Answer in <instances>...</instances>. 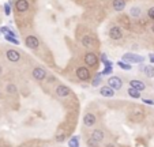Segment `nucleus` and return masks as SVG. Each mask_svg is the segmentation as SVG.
<instances>
[{"label":"nucleus","instance_id":"1","mask_svg":"<svg viewBox=\"0 0 154 147\" xmlns=\"http://www.w3.org/2000/svg\"><path fill=\"white\" fill-rule=\"evenodd\" d=\"M145 57L136 53H124L123 55V61L124 63H130V64H140L143 63Z\"/></svg>","mask_w":154,"mask_h":147},{"label":"nucleus","instance_id":"2","mask_svg":"<svg viewBox=\"0 0 154 147\" xmlns=\"http://www.w3.org/2000/svg\"><path fill=\"white\" fill-rule=\"evenodd\" d=\"M25 44H26V46L30 49H37L40 45V41L36 35H27L25 40Z\"/></svg>","mask_w":154,"mask_h":147},{"label":"nucleus","instance_id":"3","mask_svg":"<svg viewBox=\"0 0 154 147\" xmlns=\"http://www.w3.org/2000/svg\"><path fill=\"white\" fill-rule=\"evenodd\" d=\"M108 86H109V87H112L113 90H120V89H122V86H123V82H122V79H120V78L112 76V78H109V81H108Z\"/></svg>","mask_w":154,"mask_h":147},{"label":"nucleus","instance_id":"4","mask_svg":"<svg viewBox=\"0 0 154 147\" xmlns=\"http://www.w3.org/2000/svg\"><path fill=\"white\" fill-rule=\"evenodd\" d=\"M76 76H78L81 81H89L90 71L87 70L86 67H79L78 70H76Z\"/></svg>","mask_w":154,"mask_h":147},{"label":"nucleus","instance_id":"5","mask_svg":"<svg viewBox=\"0 0 154 147\" xmlns=\"http://www.w3.org/2000/svg\"><path fill=\"white\" fill-rule=\"evenodd\" d=\"M45 76H47V72H45V70L41 68V67H37V68L33 70V78H34L36 81H42V79H45Z\"/></svg>","mask_w":154,"mask_h":147},{"label":"nucleus","instance_id":"6","mask_svg":"<svg viewBox=\"0 0 154 147\" xmlns=\"http://www.w3.org/2000/svg\"><path fill=\"white\" fill-rule=\"evenodd\" d=\"M109 37H111L112 40H120L123 37L122 29L119 27V26H113V27H111V30H109Z\"/></svg>","mask_w":154,"mask_h":147},{"label":"nucleus","instance_id":"7","mask_svg":"<svg viewBox=\"0 0 154 147\" xmlns=\"http://www.w3.org/2000/svg\"><path fill=\"white\" fill-rule=\"evenodd\" d=\"M97 61H98V57L94 53H86L85 55V63L89 67H94L97 64Z\"/></svg>","mask_w":154,"mask_h":147},{"label":"nucleus","instance_id":"8","mask_svg":"<svg viewBox=\"0 0 154 147\" xmlns=\"http://www.w3.org/2000/svg\"><path fill=\"white\" fill-rule=\"evenodd\" d=\"M15 8H17V11H19V12H25V11H27V8H29V1H27V0H17Z\"/></svg>","mask_w":154,"mask_h":147},{"label":"nucleus","instance_id":"9","mask_svg":"<svg viewBox=\"0 0 154 147\" xmlns=\"http://www.w3.org/2000/svg\"><path fill=\"white\" fill-rule=\"evenodd\" d=\"M7 59L10 61H12V63H17L21 59V55H19V52L14 50V49H10V50H7Z\"/></svg>","mask_w":154,"mask_h":147},{"label":"nucleus","instance_id":"10","mask_svg":"<svg viewBox=\"0 0 154 147\" xmlns=\"http://www.w3.org/2000/svg\"><path fill=\"white\" fill-rule=\"evenodd\" d=\"M70 91L71 90H70L67 86H63V84L56 87V94H58L59 97H67V95H70Z\"/></svg>","mask_w":154,"mask_h":147},{"label":"nucleus","instance_id":"11","mask_svg":"<svg viewBox=\"0 0 154 147\" xmlns=\"http://www.w3.org/2000/svg\"><path fill=\"white\" fill-rule=\"evenodd\" d=\"M130 87H132V89H136L138 91H142L145 90V83L143 82H140V81H136V79H134V81H130Z\"/></svg>","mask_w":154,"mask_h":147},{"label":"nucleus","instance_id":"12","mask_svg":"<svg viewBox=\"0 0 154 147\" xmlns=\"http://www.w3.org/2000/svg\"><path fill=\"white\" fill-rule=\"evenodd\" d=\"M100 94L102 95V97H113V95H115V91H113L112 87H109V86H104V87H101Z\"/></svg>","mask_w":154,"mask_h":147},{"label":"nucleus","instance_id":"13","mask_svg":"<svg viewBox=\"0 0 154 147\" xmlns=\"http://www.w3.org/2000/svg\"><path fill=\"white\" fill-rule=\"evenodd\" d=\"M83 122H85V125L86 127H91L96 124V117H94V115H91V113H87L85 117H83Z\"/></svg>","mask_w":154,"mask_h":147},{"label":"nucleus","instance_id":"14","mask_svg":"<svg viewBox=\"0 0 154 147\" xmlns=\"http://www.w3.org/2000/svg\"><path fill=\"white\" fill-rule=\"evenodd\" d=\"M104 131H101V130H94L93 133H91V139H94L98 143V142H101V140L104 139Z\"/></svg>","mask_w":154,"mask_h":147},{"label":"nucleus","instance_id":"15","mask_svg":"<svg viewBox=\"0 0 154 147\" xmlns=\"http://www.w3.org/2000/svg\"><path fill=\"white\" fill-rule=\"evenodd\" d=\"M113 8H115V11H123L125 8V0H113Z\"/></svg>","mask_w":154,"mask_h":147},{"label":"nucleus","instance_id":"16","mask_svg":"<svg viewBox=\"0 0 154 147\" xmlns=\"http://www.w3.org/2000/svg\"><path fill=\"white\" fill-rule=\"evenodd\" d=\"M94 44V40L93 37H90V35H85L82 38V45L86 46V48H89V46H91Z\"/></svg>","mask_w":154,"mask_h":147},{"label":"nucleus","instance_id":"17","mask_svg":"<svg viewBox=\"0 0 154 147\" xmlns=\"http://www.w3.org/2000/svg\"><path fill=\"white\" fill-rule=\"evenodd\" d=\"M142 71L146 74L147 78H153V76H154V67H153V66H145Z\"/></svg>","mask_w":154,"mask_h":147},{"label":"nucleus","instance_id":"18","mask_svg":"<svg viewBox=\"0 0 154 147\" xmlns=\"http://www.w3.org/2000/svg\"><path fill=\"white\" fill-rule=\"evenodd\" d=\"M4 37H6V40H7V41H10V42H12V44H15V45H18L19 44V41L17 38H15V34L12 32H10L8 33V34H6L4 35Z\"/></svg>","mask_w":154,"mask_h":147},{"label":"nucleus","instance_id":"19","mask_svg":"<svg viewBox=\"0 0 154 147\" xmlns=\"http://www.w3.org/2000/svg\"><path fill=\"white\" fill-rule=\"evenodd\" d=\"M130 119L132 120V121H140V120L143 119V113L142 112H134L132 115L130 116Z\"/></svg>","mask_w":154,"mask_h":147},{"label":"nucleus","instance_id":"20","mask_svg":"<svg viewBox=\"0 0 154 147\" xmlns=\"http://www.w3.org/2000/svg\"><path fill=\"white\" fill-rule=\"evenodd\" d=\"M130 15H131V17L138 18V17L142 15V11H140V8H138V7H131V10H130Z\"/></svg>","mask_w":154,"mask_h":147},{"label":"nucleus","instance_id":"21","mask_svg":"<svg viewBox=\"0 0 154 147\" xmlns=\"http://www.w3.org/2000/svg\"><path fill=\"white\" fill-rule=\"evenodd\" d=\"M128 95H130V97H132V98H139L140 97V93L136 90V89L130 87L128 89Z\"/></svg>","mask_w":154,"mask_h":147},{"label":"nucleus","instance_id":"22","mask_svg":"<svg viewBox=\"0 0 154 147\" xmlns=\"http://www.w3.org/2000/svg\"><path fill=\"white\" fill-rule=\"evenodd\" d=\"M68 146H70V147H79V140H78V138H76V136L71 138V139H70V142H68Z\"/></svg>","mask_w":154,"mask_h":147},{"label":"nucleus","instance_id":"23","mask_svg":"<svg viewBox=\"0 0 154 147\" xmlns=\"http://www.w3.org/2000/svg\"><path fill=\"white\" fill-rule=\"evenodd\" d=\"M101 82H102V81H101V75H97V76L93 79V82H91V86H93V87H97Z\"/></svg>","mask_w":154,"mask_h":147},{"label":"nucleus","instance_id":"24","mask_svg":"<svg viewBox=\"0 0 154 147\" xmlns=\"http://www.w3.org/2000/svg\"><path fill=\"white\" fill-rule=\"evenodd\" d=\"M119 67L120 68H123V70H125V71H128V70H131V64H127V63H124V61H119Z\"/></svg>","mask_w":154,"mask_h":147},{"label":"nucleus","instance_id":"25","mask_svg":"<svg viewBox=\"0 0 154 147\" xmlns=\"http://www.w3.org/2000/svg\"><path fill=\"white\" fill-rule=\"evenodd\" d=\"M6 90H7L8 94H15V93H17V87H15V84H8Z\"/></svg>","mask_w":154,"mask_h":147},{"label":"nucleus","instance_id":"26","mask_svg":"<svg viewBox=\"0 0 154 147\" xmlns=\"http://www.w3.org/2000/svg\"><path fill=\"white\" fill-rule=\"evenodd\" d=\"M87 144H89L90 147H97V144H98V143H97L94 139H91V138H90V139L87 140Z\"/></svg>","mask_w":154,"mask_h":147},{"label":"nucleus","instance_id":"27","mask_svg":"<svg viewBox=\"0 0 154 147\" xmlns=\"http://www.w3.org/2000/svg\"><path fill=\"white\" fill-rule=\"evenodd\" d=\"M147 15H149V18H150V19H153V21H154V7L149 8V11H147Z\"/></svg>","mask_w":154,"mask_h":147},{"label":"nucleus","instance_id":"28","mask_svg":"<svg viewBox=\"0 0 154 147\" xmlns=\"http://www.w3.org/2000/svg\"><path fill=\"white\" fill-rule=\"evenodd\" d=\"M4 12H6V15H10V12H11V8H10V4L8 3L4 4Z\"/></svg>","mask_w":154,"mask_h":147},{"label":"nucleus","instance_id":"29","mask_svg":"<svg viewBox=\"0 0 154 147\" xmlns=\"http://www.w3.org/2000/svg\"><path fill=\"white\" fill-rule=\"evenodd\" d=\"M120 22H123V23L125 24V27H127V29H130V26H131V24L128 23V21H127V18H125V17L120 18Z\"/></svg>","mask_w":154,"mask_h":147},{"label":"nucleus","instance_id":"30","mask_svg":"<svg viewBox=\"0 0 154 147\" xmlns=\"http://www.w3.org/2000/svg\"><path fill=\"white\" fill-rule=\"evenodd\" d=\"M112 72V67H107L104 71H102V74L101 75H108V74H111Z\"/></svg>","mask_w":154,"mask_h":147},{"label":"nucleus","instance_id":"31","mask_svg":"<svg viewBox=\"0 0 154 147\" xmlns=\"http://www.w3.org/2000/svg\"><path fill=\"white\" fill-rule=\"evenodd\" d=\"M10 32H11V30H10V29H8V27H1V29H0V33H3L4 35H6V34H8V33H10Z\"/></svg>","mask_w":154,"mask_h":147},{"label":"nucleus","instance_id":"32","mask_svg":"<svg viewBox=\"0 0 154 147\" xmlns=\"http://www.w3.org/2000/svg\"><path fill=\"white\" fill-rule=\"evenodd\" d=\"M56 140H58V142H63V140H64V133H60V135L56 138Z\"/></svg>","mask_w":154,"mask_h":147},{"label":"nucleus","instance_id":"33","mask_svg":"<svg viewBox=\"0 0 154 147\" xmlns=\"http://www.w3.org/2000/svg\"><path fill=\"white\" fill-rule=\"evenodd\" d=\"M142 101L146 102L147 105H153V104H154V101H151V99H142Z\"/></svg>","mask_w":154,"mask_h":147},{"label":"nucleus","instance_id":"34","mask_svg":"<svg viewBox=\"0 0 154 147\" xmlns=\"http://www.w3.org/2000/svg\"><path fill=\"white\" fill-rule=\"evenodd\" d=\"M149 57H150V61H151V63H154V55H150Z\"/></svg>","mask_w":154,"mask_h":147},{"label":"nucleus","instance_id":"35","mask_svg":"<svg viewBox=\"0 0 154 147\" xmlns=\"http://www.w3.org/2000/svg\"><path fill=\"white\" fill-rule=\"evenodd\" d=\"M105 147H115V146H113V144H107Z\"/></svg>","mask_w":154,"mask_h":147},{"label":"nucleus","instance_id":"36","mask_svg":"<svg viewBox=\"0 0 154 147\" xmlns=\"http://www.w3.org/2000/svg\"><path fill=\"white\" fill-rule=\"evenodd\" d=\"M1 72H3V68H1V66H0V75H1Z\"/></svg>","mask_w":154,"mask_h":147},{"label":"nucleus","instance_id":"37","mask_svg":"<svg viewBox=\"0 0 154 147\" xmlns=\"http://www.w3.org/2000/svg\"><path fill=\"white\" fill-rule=\"evenodd\" d=\"M151 30H153V33H154V24H153V26H151Z\"/></svg>","mask_w":154,"mask_h":147}]
</instances>
